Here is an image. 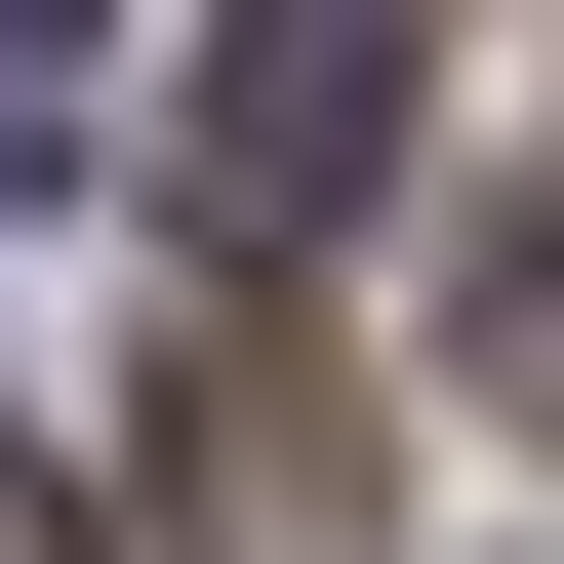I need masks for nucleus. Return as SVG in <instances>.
Returning a JSON list of instances; mask_svg holds the SVG:
<instances>
[{
	"label": "nucleus",
	"mask_w": 564,
	"mask_h": 564,
	"mask_svg": "<svg viewBox=\"0 0 564 564\" xmlns=\"http://www.w3.org/2000/svg\"><path fill=\"white\" fill-rule=\"evenodd\" d=\"M162 202H202V242H364V202H403V0H202Z\"/></svg>",
	"instance_id": "nucleus-1"
},
{
	"label": "nucleus",
	"mask_w": 564,
	"mask_h": 564,
	"mask_svg": "<svg viewBox=\"0 0 564 564\" xmlns=\"http://www.w3.org/2000/svg\"><path fill=\"white\" fill-rule=\"evenodd\" d=\"M0 202H41V0H0Z\"/></svg>",
	"instance_id": "nucleus-2"
},
{
	"label": "nucleus",
	"mask_w": 564,
	"mask_h": 564,
	"mask_svg": "<svg viewBox=\"0 0 564 564\" xmlns=\"http://www.w3.org/2000/svg\"><path fill=\"white\" fill-rule=\"evenodd\" d=\"M0 564H82V524H41V444H0Z\"/></svg>",
	"instance_id": "nucleus-3"
}]
</instances>
